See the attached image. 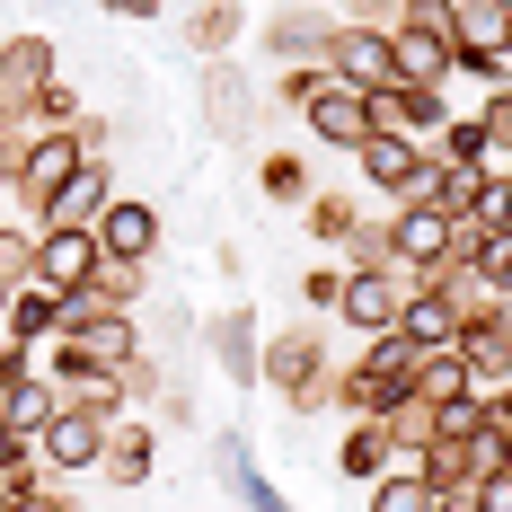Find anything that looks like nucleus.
<instances>
[{
    "instance_id": "21",
    "label": "nucleus",
    "mask_w": 512,
    "mask_h": 512,
    "mask_svg": "<svg viewBox=\"0 0 512 512\" xmlns=\"http://www.w3.org/2000/svg\"><path fill=\"white\" fill-rule=\"evenodd\" d=\"M53 415H62V389H53L45 371H27V380H0V424H9V433H27V442H36Z\"/></svg>"
},
{
    "instance_id": "43",
    "label": "nucleus",
    "mask_w": 512,
    "mask_h": 512,
    "mask_svg": "<svg viewBox=\"0 0 512 512\" xmlns=\"http://www.w3.org/2000/svg\"><path fill=\"white\" fill-rule=\"evenodd\" d=\"M468 504L477 512H512V468H486V477L468 486Z\"/></svg>"
},
{
    "instance_id": "12",
    "label": "nucleus",
    "mask_w": 512,
    "mask_h": 512,
    "mask_svg": "<svg viewBox=\"0 0 512 512\" xmlns=\"http://www.w3.org/2000/svg\"><path fill=\"white\" fill-rule=\"evenodd\" d=\"M98 265H106L98 230H36V283H53V292H80Z\"/></svg>"
},
{
    "instance_id": "3",
    "label": "nucleus",
    "mask_w": 512,
    "mask_h": 512,
    "mask_svg": "<svg viewBox=\"0 0 512 512\" xmlns=\"http://www.w3.org/2000/svg\"><path fill=\"white\" fill-rule=\"evenodd\" d=\"M327 80L336 89H389L398 80V45H389V27H362V18H336V36H327Z\"/></svg>"
},
{
    "instance_id": "47",
    "label": "nucleus",
    "mask_w": 512,
    "mask_h": 512,
    "mask_svg": "<svg viewBox=\"0 0 512 512\" xmlns=\"http://www.w3.org/2000/svg\"><path fill=\"white\" fill-rule=\"evenodd\" d=\"M115 18H159V0H106Z\"/></svg>"
},
{
    "instance_id": "22",
    "label": "nucleus",
    "mask_w": 512,
    "mask_h": 512,
    "mask_svg": "<svg viewBox=\"0 0 512 512\" xmlns=\"http://www.w3.org/2000/svg\"><path fill=\"white\" fill-rule=\"evenodd\" d=\"M0 336H9V345H53V336H62V292H53V283H27V292H9V318H0Z\"/></svg>"
},
{
    "instance_id": "2",
    "label": "nucleus",
    "mask_w": 512,
    "mask_h": 512,
    "mask_svg": "<svg viewBox=\"0 0 512 512\" xmlns=\"http://www.w3.org/2000/svg\"><path fill=\"white\" fill-rule=\"evenodd\" d=\"M362 186L371 195H389V204H424L433 195V142H415V133H371L354 151Z\"/></svg>"
},
{
    "instance_id": "39",
    "label": "nucleus",
    "mask_w": 512,
    "mask_h": 512,
    "mask_svg": "<svg viewBox=\"0 0 512 512\" xmlns=\"http://www.w3.org/2000/svg\"><path fill=\"white\" fill-rule=\"evenodd\" d=\"M468 230H477V239H486V230H512V177H504V168L477 186V204H468Z\"/></svg>"
},
{
    "instance_id": "49",
    "label": "nucleus",
    "mask_w": 512,
    "mask_h": 512,
    "mask_svg": "<svg viewBox=\"0 0 512 512\" xmlns=\"http://www.w3.org/2000/svg\"><path fill=\"white\" fill-rule=\"evenodd\" d=\"M0 512H18V486H0Z\"/></svg>"
},
{
    "instance_id": "5",
    "label": "nucleus",
    "mask_w": 512,
    "mask_h": 512,
    "mask_svg": "<svg viewBox=\"0 0 512 512\" xmlns=\"http://www.w3.org/2000/svg\"><path fill=\"white\" fill-rule=\"evenodd\" d=\"M389 230H398V274H442V265H460V221L442 204H398L389 212Z\"/></svg>"
},
{
    "instance_id": "13",
    "label": "nucleus",
    "mask_w": 512,
    "mask_h": 512,
    "mask_svg": "<svg viewBox=\"0 0 512 512\" xmlns=\"http://www.w3.org/2000/svg\"><path fill=\"white\" fill-rule=\"evenodd\" d=\"M301 124L318 133V142H327V151H345V159H354L362 142H371V98H362V89H336V80H327V89L309 98V115H301Z\"/></svg>"
},
{
    "instance_id": "36",
    "label": "nucleus",
    "mask_w": 512,
    "mask_h": 512,
    "mask_svg": "<svg viewBox=\"0 0 512 512\" xmlns=\"http://www.w3.org/2000/svg\"><path fill=\"white\" fill-rule=\"evenodd\" d=\"M115 389H124V407H151V398H168L177 380H168V362H159L151 345H142V354L124 362V371H115Z\"/></svg>"
},
{
    "instance_id": "31",
    "label": "nucleus",
    "mask_w": 512,
    "mask_h": 512,
    "mask_svg": "<svg viewBox=\"0 0 512 512\" xmlns=\"http://www.w3.org/2000/svg\"><path fill=\"white\" fill-rule=\"evenodd\" d=\"M256 195H265V204H309V168L292 151H265L256 159Z\"/></svg>"
},
{
    "instance_id": "48",
    "label": "nucleus",
    "mask_w": 512,
    "mask_h": 512,
    "mask_svg": "<svg viewBox=\"0 0 512 512\" xmlns=\"http://www.w3.org/2000/svg\"><path fill=\"white\" fill-rule=\"evenodd\" d=\"M433 512H477V504H468V495H433Z\"/></svg>"
},
{
    "instance_id": "51",
    "label": "nucleus",
    "mask_w": 512,
    "mask_h": 512,
    "mask_svg": "<svg viewBox=\"0 0 512 512\" xmlns=\"http://www.w3.org/2000/svg\"><path fill=\"white\" fill-rule=\"evenodd\" d=\"M504 177H512V159H504Z\"/></svg>"
},
{
    "instance_id": "19",
    "label": "nucleus",
    "mask_w": 512,
    "mask_h": 512,
    "mask_svg": "<svg viewBox=\"0 0 512 512\" xmlns=\"http://www.w3.org/2000/svg\"><path fill=\"white\" fill-rule=\"evenodd\" d=\"M451 53H495V62H512V9H495V0H451Z\"/></svg>"
},
{
    "instance_id": "4",
    "label": "nucleus",
    "mask_w": 512,
    "mask_h": 512,
    "mask_svg": "<svg viewBox=\"0 0 512 512\" xmlns=\"http://www.w3.org/2000/svg\"><path fill=\"white\" fill-rule=\"evenodd\" d=\"M53 80H62L53 36H9V45H0V133H18V124H27V106L45 98Z\"/></svg>"
},
{
    "instance_id": "14",
    "label": "nucleus",
    "mask_w": 512,
    "mask_h": 512,
    "mask_svg": "<svg viewBox=\"0 0 512 512\" xmlns=\"http://www.w3.org/2000/svg\"><path fill=\"white\" fill-rule=\"evenodd\" d=\"M389 45H398V80H424V89H451V27H424V18H398L389 27Z\"/></svg>"
},
{
    "instance_id": "32",
    "label": "nucleus",
    "mask_w": 512,
    "mask_h": 512,
    "mask_svg": "<svg viewBox=\"0 0 512 512\" xmlns=\"http://www.w3.org/2000/svg\"><path fill=\"white\" fill-rule=\"evenodd\" d=\"M477 380H468V362L460 354H424V371H415V398L424 407H451V398H468Z\"/></svg>"
},
{
    "instance_id": "10",
    "label": "nucleus",
    "mask_w": 512,
    "mask_h": 512,
    "mask_svg": "<svg viewBox=\"0 0 512 512\" xmlns=\"http://www.w3.org/2000/svg\"><path fill=\"white\" fill-rule=\"evenodd\" d=\"M327 36H336V18H327V9H309V0H292V9H274V18L256 27V45L274 53L283 71H292V62H327Z\"/></svg>"
},
{
    "instance_id": "18",
    "label": "nucleus",
    "mask_w": 512,
    "mask_h": 512,
    "mask_svg": "<svg viewBox=\"0 0 512 512\" xmlns=\"http://www.w3.org/2000/svg\"><path fill=\"white\" fill-rule=\"evenodd\" d=\"M62 345H80V354H89V371H98V380H115L124 362L142 354V327H133V309H115V318H89V327H71Z\"/></svg>"
},
{
    "instance_id": "25",
    "label": "nucleus",
    "mask_w": 512,
    "mask_h": 512,
    "mask_svg": "<svg viewBox=\"0 0 512 512\" xmlns=\"http://www.w3.org/2000/svg\"><path fill=\"white\" fill-rule=\"evenodd\" d=\"M239 36H248V9H239V0H204V9H186V53L221 62Z\"/></svg>"
},
{
    "instance_id": "44",
    "label": "nucleus",
    "mask_w": 512,
    "mask_h": 512,
    "mask_svg": "<svg viewBox=\"0 0 512 512\" xmlns=\"http://www.w3.org/2000/svg\"><path fill=\"white\" fill-rule=\"evenodd\" d=\"M477 124H486V133H495V151L512 159V89H495V98L477 106Z\"/></svg>"
},
{
    "instance_id": "26",
    "label": "nucleus",
    "mask_w": 512,
    "mask_h": 512,
    "mask_svg": "<svg viewBox=\"0 0 512 512\" xmlns=\"http://www.w3.org/2000/svg\"><path fill=\"white\" fill-rule=\"evenodd\" d=\"M362 371H371L380 389H398V398H415V371H424V345H407L398 327H389V336H362Z\"/></svg>"
},
{
    "instance_id": "8",
    "label": "nucleus",
    "mask_w": 512,
    "mask_h": 512,
    "mask_svg": "<svg viewBox=\"0 0 512 512\" xmlns=\"http://www.w3.org/2000/svg\"><path fill=\"white\" fill-rule=\"evenodd\" d=\"M407 292H415V274H398V265H380V274H345L336 318H345L354 336H389V327L407 318Z\"/></svg>"
},
{
    "instance_id": "45",
    "label": "nucleus",
    "mask_w": 512,
    "mask_h": 512,
    "mask_svg": "<svg viewBox=\"0 0 512 512\" xmlns=\"http://www.w3.org/2000/svg\"><path fill=\"white\" fill-rule=\"evenodd\" d=\"M80 151H89V159L115 151V124H106V115H80Z\"/></svg>"
},
{
    "instance_id": "9",
    "label": "nucleus",
    "mask_w": 512,
    "mask_h": 512,
    "mask_svg": "<svg viewBox=\"0 0 512 512\" xmlns=\"http://www.w3.org/2000/svg\"><path fill=\"white\" fill-rule=\"evenodd\" d=\"M442 124H451V106H442V89H424V80L371 89V133H415V142H433Z\"/></svg>"
},
{
    "instance_id": "11",
    "label": "nucleus",
    "mask_w": 512,
    "mask_h": 512,
    "mask_svg": "<svg viewBox=\"0 0 512 512\" xmlns=\"http://www.w3.org/2000/svg\"><path fill=\"white\" fill-rule=\"evenodd\" d=\"M204 336H212V354H221V380H230V389H256V380H265V336H256L248 301H230Z\"/></svg>"
},
{
    "instance_id": "16",
    "label": "nucleus",
    "mask_w": 512,
    "mask_h": 512,
    "mask_svg": "<svg viewBox=\"0 0 512 512\" xmlns=\"http://www.w3.org/2000/svg\"><path fill=\"white\" fill-rule=\"evenodd\" d=\"M98 248L106 256H133V265H151L159 256V204H142V195H115L98 221Z\"/></svg>"
},
{
    "instance_id": "6",
    "label": "nucleus",
    "mask_w": 512,
    "mask_h": 512,
    "mask_svg": "<svg viewBox=\"0 0 512 512\" xmlns=\"http://www.w3.org/2000/svg\"><path fill=\"white\" fill-rule=\"evenodd\" d=\"M195 106H204V133H212V142H256V80L230 62V53H221V62H204Z\"/></svg>"
},
{
    "instance_id": "24",
    "label": "nucleus",
    "mask_w": 512,
    "mask_h": 512,
    "mask_svg": "<svg viewBox=\"0 0 512 512\" xmlns=\"http://www.w3.org/2000/svg\"><path fill=\"white\" fill-rule=\"evenodd\" d=\"M336 468H345L354 486H380V477L398 468V442H389V424H345V442H336Z\"/></svg>"
},
{
    "instance_id": "23",
    "label": "nucleus",
    "mask_w": 512,
    "mask_h": 512,
    "mask_svg": "<svg viewBox=\"0 0 512 512\" xmlns=\"http://www.w3.org/2000/svg\"><path fill=\"white\" fill-rule=\"evenodd\" d=\"M433 168H486V177H495L504 151H495V133H486L477 115H451V124L433 133Z\"/></svg>"
},
{
    "instance_id": "34",
    "label": "nucleus",
    "mask_w": 512,
    "mask_h": 512,
    "mask_svg": "<svg viewBox=\"0 0 512 512\" xmlns=\"http://www.w3.org/2000/svg\"><path fill=\"white\" fill-rule=\"evenodd\" d=\"M27 283H36V230L0 221V292H27Z\"/></svg>"
},
{
    "instance_id": "17",
    "label": "nucleus",
    "mask_w": 512,
    "mask_h": 512,
    "mask_svg": "<svg viewBox=\"0 0 512 512\" xmlns=\"http://www.w3.org/2000/svg\"><path fill=\"white\" fill-rule=\"evenodd\" d=\"M398 336H407V345H424V354H451V345H460V301H451V292H433V283H415Z\"/></svg>"
},
{
    "instance_id": "46",
    "label": "nucleus",
    "mask_w": 512,
    "mask_h": 512,
    "mask_svg": "<svg viewBox=\"0 0 512 512\" xmlns=\"http://www.w3.org/2000/svg\"><path fill=\"white\" fill-rule=\"evenodd\" d=\"M18 512H71V495H62V486H53V477H45L36 495H18Z\"/></svg>"
},
{
    "instance_id": "33",
    "label": "nucleus",
    "mask_w": 512,
    "mask_h": 512,
    "mask_svg": "<svg viewBox=\"0 0 512 512\" xmlns=\"http://www.w3.org/2000/svg\"><path fill=\"white\" fill-rule=\"evenodd\" d=\"M468 274H477L495 301H512V230H486V239L468 248Z\"/></svg>"
},
{
    "instance_id": "50",
    "label": "nucleus",
    "mask_w": 512,
    "mask_h": 512,
    "mask_svg": "<svg viewBox=\"0 0 512 512\" xmlns=\"http://www.w3.org/2000/svg\"><path fill=\"white\" fill-rule=\"evenodd\" d=\"M495 9H512V0H495Z\"/></svg>"
},
{
    "instance_id": "35",
    "label": "nucleus",
    "mask_w": 512,
    "mask_h": 512,
    "mask_svg": "<svg viewBox=\"0 0 512 512\" xmlns=\"http://www.w3.org/2000/svg\"><path fill=\"white\" fill-rule=\"evenodd\" d=\"M371 512H433V486L415 477V460H398L380 486H371Z\"/></svg>"
},
{
    "instance_id": "41",
    "label": "nucleus",
    "mask_w": 512,
    "mask_h": 512,
    "mask_svg": "<svg viewBox=\"0 0 512 512\" xmlns=\"http://www.w3.org/2000/svg\"><path fill=\"white\" fill-rule=\"evenodd\" d=\"M27 124H36V133H45V124H80V89H62V80H53L45 98L27 106ZM27 124H18V133H27Z\"/></svg>"
},
{
    "instance_id": "1",
    "label": "nucleus",
    "mask_w": 512,
    "mask_h": 512,
    "mask_svg": "<svg viewBox=\"0 0 512 512\" xmlns=\"http://www.w3.org/2000/svg\"><path fill=\"white\" fill-rule=\"evenodd\" d=\"M265 389H274L292 415L336 407V362H327V327H318V318L274 327V336H265Z\"/></svg>"
},
{
    "instance_id": "40",
    "label": "nucleus",
    "mask_w": 512,
    "mask_h": 512,
    "mask_svg": "<svg viewBox=\"0 0 512 512\" xmlns=\"http://www.w3.org/2000/svg\"><path fill=\"white\" fill-rule=\"evenodd\" d=\"M318 89H327V62H292V71H274V106H292V115H309Z\"/></svg>"
},
{
    "instance_id": "7",
    "label": "nucleus",
    "mask_w": 512,
    "mask_h": 512,
    "mask_svg": "<svg viewBox=\"0 0 512 512\" xmlns=\"http://www.w3.org/2000/svg\"><path fill=\"white\" fill-rule=\"evenodd\" d=\"M106 204H115V159H80L62 186H53V204L27 221V230H98Z\"/></svg>"
},
{
    "instance_id": "28",
    "label": "nucleus",
    "mask_w": 512,
    "mask_h": 512,
    "mask_svg": "<svg viewBox=\"0 0 512 512\" xmlns=\"http://www.w3.org/2000/svg\"><path fill=\"white\" fill-rule=\"evenodd\" d=\"M301 230L318 239V248H345V239L362 230V204H354V195H309V204H301Z\"/></svg>"
},
{
    "instance_id": "30",
    "label": "nucleus",
    "mask_w": 512,
    "mask_h": 512,
    "mask_svg": "<svg viewBox=\"0 0 512 512\" xmlns=\"http://www.w3.org/2000/svg\"><path fill=\"white\" fill-rule=\"evenodd\" d=\"M336 265H345V274H380V265H398V230H389V221H362L354 239L336 248Z\"/></svg>"
},
{
    "instance_id": "29",
    "label": "nucleus",
    "mask_w": 512,
    "mask_h": 512,
    "mask_svg": "<svg viewBox=\"0 0 512 512\" xmlns=\"http://www.w3.org/2000/svg\"><path fill=\"white\" fill-rule=\"evenodd\" d=\"M336 407L354 415V424H380V415L398 407V389H380V380H371L362 362H345V371H336Z\"/></svg>"
},
{
    "instance_id": "42",
    "label": "nucleus",
    "mask_w": 512,
    "mask_h": 512,
    "mask_svg": "<svg viewBox=\"0 0 512 512\" xmlns=\"http://www.w3.org/2000/svg\"><path fill=\"white\" fill-rule=\"evenodd\" d=\"M336 292H345V265H309V274H301V301L327 309V318H336Z\"/></svg>"
},
{
    "instance_id": "20",
    "label": "nucleus",
    "mask_w": 512,
    "mask_h": 512,
    "mask_svg": "<svg viewBox=\"0 0 512 512\" xmlns=\"http://www.w3.org/2000/svg\"><path fill=\"white\" fill-rule=\"evenodd\" d=\"M98 477H106V486H124V495H133V486H151V477H159L151 424H133V415H124V424H115V442H106V460H98Z\"/></svg>"
},
{
    "instance_id": "27",
    "label": "nucleus",
    "mask_w": 512,
    "mask_h": 512,
    "mask_svg": "<svg viewBox=\"0 0 512 512\" xmlns=\"http://www.w3.org/2000/svg\"><path fill=\"white\" fill-rule=\"evenodd\" d=\"M415 477H424L433 495H468V486H477V460H468V442H424V451H415Z\"/></svg>"
},
{
    "instance_id": "37",
    "label": "nucleus",
    "mask_w": 512,
    "mask_h": 512,
    "mask_svg": "<svg viewBox=\"0 0 512 512\" xmlns=\"http://www.w3.org/2000/svg\"><path fill=\"white\" fill-rule=\"evenodd\" d=\"M380 424H389V442H398V460H415V451L433 442V407H424V398H398V407L380 415Z\"/></svg>"
},
{
    "instance_id": "38",
    "label": "nucleus",
    "mask_w": 512,
    "mask_h": 512,
    "mask_svg": "<svg viewBox=\"0 0 512 512\" xmlns=\"http://www.w3.org/2000/svg\"><path fill=\"white\" fill-rule=\"evenodd\" d=\"M477 186H486V168H433V195H424V204H442L451 221H468V204H477Z\"/></svg>"
},
{
    "instance_id": "15",
    "label": "nucleus",
    "mask_w": 512,
    "mask_h": 512,
    "mask_svg": "<svg viewBox=\"0 0 512 512\" xmlns=\"http://www.w3.org/2000/svg\"><path fill=\"white\" fill-rule=\"evenodd\" d=\"M212 468H221V486H230L248 512H292V495L248 460V433H221V442H212Z\"/></svg>"
}]
</instances>
